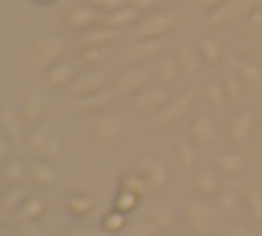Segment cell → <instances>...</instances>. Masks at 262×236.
Masks as SVG:
<instances>
[{
	"mask_svg": "<svg viewBox=\"0 0 262 236\" xmlns=\"http://www.w3.org/2000/svg\"><path fill=\"white\" fill-rule=\"evenodd\" d=\"M186 219H189V228H192L198 236H211V233H217V228H220V211H217V205H209L206 197L189 202L186 205Z\"/></svg>",
	"mask_w": 262,
	"mask_h": 236,
	"instance_id": "1",
	"label": "cell"
},
{
	"mask_svg": "<svg viewBox=\"0 0 262 236\" xmlns=\"http://www.w3.org/2000/svg\"><path fill=\"white\" fill-rule=\"evenodd\" d=\"M262 6V0H226L223 6H217L214 14H209L211 26H234V22L251 17Z\"/></svg>",
	"mask_w": 262,
	"mask_h": 236,
	"instance_id": "2",
	"label": "cell"
},
{
	"mask_svg": "<svg viewBox=\"0 0 262 236\" xmlns=\"http://www.w3.org/2000/svg\"><path fill=\"white\" fill-rule=\"evenodd\" d=\"M194 96H198V90L194 87H189V90H183L178 99H169L164 107H161L158 112H155L152 118H149V127L152 129H164V127H172V124L178 121V118L183 115V112L192 107V101H194Z\"/></svg>",
	"mask_w": 262,
	"mask_h": 236,
	"instance_id": "3",
	"label": "cell"
},
{
	"mask_svg": "<svg viewBox=\"0 0 262 236\" xmlns=\"http://www.w3.org/2000/svg\"><path fill=\"white\" fill-rule=\"evenodd\" d=\"M65 54V39L62 37H40L31 45V65L34 67H51Z\"/></svg>",
	"mask_w": 262,
	"mask_h": 236,
	"instance_id": "4",
	"label": "cell"
},
{
	"mask_svg": "<svg viewBox=\"0 0 262 236\" xmlns=\"http://www.w3.org/2000/svg\"><path fill=\"white\" fill-rule=\"evenodd\" d=\"M169 28H175V17L169 11H152V14H144L136 22V37L138 39H149V37H164Z\"/></svg>",
	"mask_w": 262,
	"mask_h": 236,
	"instance_id": "5",
	"label": "cell"
},
{
	"mask_svg": "<svg viewBox=\"0 0 262 236\" xmlns=\"http://www.w3.org/2000/svg\"><path fill=\"white\" fill-rule=\"evenodd\" d=\"M136 172H141L144 177H147L149 188H164L166 180H169V169H166V163L161 160V157H155V155H141L138 157Z\"/></svg>",
	"mask_w": 262,
	"mask_h": 236,
	"instance_id": "6",
	"label": "cell"
},
{
	"mask_svg": "<svg viewBox=\"0 0 262 236\" xmlns=\"http://www.w3.org/2000/svg\"><path fill=\"white\" fill-rule=\"evenodd\" d=\"M48 110H51V96L42 87H31L23 99V118L29 124H40V118H46Z\"/></svg>",
	"mask_w": 262,
	"mask_h": 236,
	"instance_id": "7",
	"label": "cell"
},
{
	"mask_svg": "<svg viewBox=\"0 0 262 236\" xmlns=\"http://www.w3.org/2000/svg\"><path fill=\"white\" fill-rule=\"evenodd\" d=\"M121 132H124V121H121L116 112L99 115L96 121H93V135H96V140H99V144H104V146L116 144Z\"/></svg>",
	"mask_w": 262,
	"mask_h": 236,
	"instance_id": "8",
	"label": "cell"
},
{
	"mask_svg": "<svg viewBox=\"0 0 262 236\" xmlns=\"http://www.w3.org/2000/svg\"><path fill=\"white\" fill-rule=\"evenodd\" d=\"M169 101L164 87H147V90H138L136 99H133V110L136 112H144V115H155L161 107Z\"/></svg>",
	"mask_w": 262,
	"mask_h": 236,
	"instance_id": "9",
	"label": "cell"
},
{
	"mask_svg": "<svg viewBox=\"0 0 262 236\" xmlns=\"http://www.w3.org/2000/svg\"><path fill=\"white\" fill-rule=\"evenodd\" d=\"M147 79H149L147 67H141V65L138 67H124V70L116 76L113 87H116V93H138V90H144Z\"/></svg>",
	"mask_w": 262,
	"mask_h": 236,
	"instance_id": "10",
	"label": "cell"
},
{
	"mask_svg": "<svg viewBox=\"0 0 262 236\" xmlns=\"http://www.w3.org/2000/svg\"><path fill=\"white\" fill-rule=\"evenodd\" d=\"M107 87V73L104 70H88L82 76H76L71 82V96L79 99V96H88V93H99V90Z\"/></svg>",
	"mask_w": 262,
	"mask_h": 236,
	"instance_id": "11",
	"label": "cell"
},
{
	"mask_svg": "<svg viewBox=\"0 0 262 236\" xmlns=\"http://www.w3.org/2000/svg\"><path fill=\"white\" fill-rule=\"evenodd\" d=\"M65 20H68L71 28H82V31H88V28H93V26H96V20H99V6L85 3V0H82V3L71 6L68 14H65Z\"/></svg>",
	"mask_w": 262,
	"mask_h": 236,
	"instance_id": "12",
	"label": "cell"
},
{
	"mask_svg": "<svg viewBox=\"0 0 262 236\" xmlns=\"http://www.w3.org/2000/svg\"><path fill=\"white\" fill-rule=\"evenodd\" d=\"M192 140L198 146H211L217 144V124L211 115H198L192 121Z\"/></svg>",
	"mask_w": 262,
	"mask_h": 236,
	"instance_id": "13",
	"label": "cell"
},
{
	"mask_svg": "<svg viewBox=\"0 0 262 236\" xmlns=\"http://www.w3.org/2000/svg\"><path fill=\"white\" fill-rule=\"evenodd\" d=\"M0 124H3V132L14 140V144H23V115L14 104L3 107V115H0Z\"/></svg>",
	"mask_w": 262,
	"mask_h": 236,
	"instance_id": "14",
	"label": "cell"
},
{
	"mask_svg": "<svg viewBox=\"0 0 262 236\" xmlns=\"http://www.w3.org/2000/svg\"><path fill=\"white\" fill-rule=\"evenodd\" d=\"M178 62H181V67H183V76L192 79V76H198V70L203 67V54H200V48H194V45H181V48H178Z\"/></svg>",
	"mask_w": 262,
	"mask_h": 236,
	"instance_id": "15",
	"label": "cell"
},
{
	"mask_svg": "<svg viewBox=\"0 0 262 236\" xmlns=\"http://www.w3.org/2000/svg\"><path fill=\"white\" fill-rule=\"evenodd\" d=\"M251 132H254V115L251 112H237L228 124V135L234 144H248Z\"/></svg>",
	"mask_w": 262,
	"mask_h": 236,
	"instance_id": "16",
	"label": "cell"
},
{
	"mask_svg": "<svg viewBox=\"0 0 262 236\" xmlns=\"http://www.w3.org/2000/svg\"><path fill=\"white\" fill-rule=\"evenodd\" d=\"M121 37V28H116V26H93V28H88V34L82 39H85V45H96V48H104V45H110V42H116V39Z\"/></svg>",
	"mask_w": 262,
	"mask_h": 236,
	"instance_id": "17",
	"label": "cell"
},
{
	"mask_svg": "<svg viewBox=\"0 0 262 236\" xmlns=\"http://www.w3.org/2000/svg\"><path fill=\"white\" fill-rule=\"evenodd\" d=\"M93 205H96V200H93V194H88V191H74V194L65 197V211L76 219L88 217V214L93 211Z\"/></svg>",
	"mask_w": 262,
	"mask_h": 236,
	"instance_id": "18",
	"label": "cell"
},
{
	"mask_svg": "<svg viewBox=\"0 0 262 236\" xmlns=\"http://www.w3.org/2000/svg\"><path fill=\"white\" fill-rule=\"evenodd\" d=\"M29 177L34 180L37 185H42V188L54 185V180H57L54 163H51V160H46V157H37V160H31V163H29Z\"/></svg>",
	"mask_w": 262,
	"mask_h": 236,
	"instance_id": "19",
	"label": "cell"
},
{
	"mask_svg": "<svg viewBox=\"0 0 262 236\" xmlns=\"http://www.w3.org/2000/svg\"><path fill=\"white\" fill-rule=\"evenodd\" d=\"M116 96V87H104L99 93H88V96H79L74 99V110L76 112H88V110H96V107H104L110 99Z\"/></svg>",
	"mask_w": 262,
	"mask_h": 236,
	"instance_id": "20",
	"label": "cell"
},
{
	"mask_svg": "<svg viewBox=\"0 0 262 236\" xmlns=\"http://www.w3.org/2000/svg\"><path fill=\"white\" fill-rule=\"evenodd\" d=\"M14 217H17V222H37V219L46 217V200H42V197H37V194H31L29 200L17 208V214H14Z\"/></svg>",
	"mask_w": 262,
	"mask_h": 236,
	"instance_id": "21",
	"label": "cell"
},
{
	"mask_svg": "<svg viewBox=\"0 0 262 236\" xmlns=\"http://www.w3.org/2000/svg\"><path fill=\"white\" fill-rule=\"evenodd\" d=\"M164 51V39L161 37H149V39H138L130 48V59H152Z\"/></svg>",
	"mask_w": 262,
	"mask_h": 236,
	"instance_id": "22",
	"label": "cell"
},
{
	"mask_svg": "<svg viewBox=\"0 0 262 236\" xmlns=\"http://www.w3.org/2000/svg\"><path fill=\"white\" fill-rule=\"evenodd\" d=\"M76 79V67L71 62H57V65L48 67V84L51 87H65Z\"/></svg>",
	"mask_w": 262,
	"mask_h": 236,
	"instance_id": "23",
	"label": "cell"
},
{
	"mask_svg": "<svg viewBox=\"0 0 262 236\" xmlns=\"http://www.w3.org/2000/svg\"><path fill=\"white\" fill-rule=\"evenodd\" d=\"M155 76H158V82H164V84H175V82H181V76H183V67H181V62H178V56L175 59H161L158 62V67H155Z\"/></svg>",
	"mask_w": 262,
	"mask_h": 236,
	"instance_id": "24",
	"label": "cell"
},
{
	"mask_svg": "<svg viewBox=\"0 0 262 236\" xmlns=\"http://www.w3.org/2000/svg\"><path fill=\"white\" fill-rule=\"evenodd\" d=\"M136 6L133 3H127V6H119V9H113L110 14H104V22L107 26H116V28H127V26H133V22H138L136 20Z\"/></svg>",
	"mask_w": 262,
	"mask_h": 236,
	"instance_id": "25",
	"label": "cell"
},
{
	"mask_svg": "<svg viewBox=\"0 0 262 236\" xmlns=\"http://www.w3.org/2000/svg\"><path fill=\"white\" fill-rule=\"evenodd\" d=\"M198 48H200V54H203L206 65H217V62L223 59V42L217 37H200Z\"/></svg>",
	"mask_w": 262,
	"mask_h": 236,
	"instance_id": "26",
	"label": "cell"
},
{
	"mask_svg": "<svg viewBox=\"0 0 262 236\" xmlns=\"http://www.w3.org/2000/svg\"><path fill=\"white\" fill-rule=\"evenodd\" d=\"M194 185H198V191L203 197H217L220 194V177H217L214 172H209V169H203V172H198V177H194Z\"/></svg>",
	"mask_w": 262,
	"mask_h": 236,
	"instance_id": "27",
	"label": "cell"
},
{
	"mask_svg": "<svg viewBox=\"0 0 262 236\" xmlns=\"http://www.w3.org/2000/svg\"><path fill=\"white\" fill-rule=\"evenodd\" d=\"M3 177L12 185H23V180L29 177V166L23 160H17V157H12V160L3 163Z\"/></svg>",
	"mask_w": 262,
	"mask_h": 236,
	"instance_id": "28",
	"label": "cell"
},
{
	"mask_svg": "<svg viewBox=\"0 0 262 236\" xmlns=\"http://www.w3.org/2000/svg\"><path fill=\"white\" fill-rule=\"evenodd\" d=\"M245 163L248 160H245L243 152H223V155L217 157V166H220L226 174H239L245 169Z\"/></svg>",
	"mask_w": 262,
	"mask_h": 236,
	"instance_id": "29",
	"label": "cell"
},
{
	"mask_svg": "<svg viewBox=\"0 0 262 236\" xmlns=\"http://www.w3.org/2000/svg\"><path fill=\"white\" fill-rule=\"evenodd\" d=\"M29 197L31 194L23 188V185H12V188L6 191V197H3V211H6V214H17V208L23 205Z\"/></svg>",
	"mask_w": 262,
	"mask_h": 236,
	"instance_id": "30",
	"label": "cell"
},
{
	"mask_svg": "<svg viewBox=\"0 0 262 236\" xmlns=\"http://www.w3.org/2000/svg\"><path fill=\"white\" fill-rule=\"evenodd\" d=\"M178 157H181V166L186 172H194V166H198V144L194 140H181L178 144Z\"/></svg>",
	"mask_w": 262,
	"mask_h": 236,
	"instance_id": "31",
	"label": "cell"
},
{
	"mask_svg": "<svg viewBox=\"0 0 262 236\" xmlns=\"http://www.w3.org/2000/svg\"><path fill=\"white\" fill-rule=\"evenodd\" d=\"M147 217L152 219L161 230H169L172 225H175V211H172V208H166V205H152L147 211Z\"/></svg>",
	"mask_w": 262,
	"mask_h": 236,
	"instance_id": "32",
	"label": "cell"
},
{
	"mask_svg": "<svg viewBox=\"0 0 262 236\" xmlns=\"http://www.w3.org/2000/svg\"><path fill=\"white\" fill-rule=\"evenodd\" d=\"M124 233H127V236H158L161 228H158V225H155L149 217H144V219H138L136 225H127Z\"/></svg>",
	"mask_w": 262,
	"mask_h": 236,
	"instance_id": "33",
	"label": "cell"
},
{
	"mask_svg": "<svg viewBox=\"0 0 262 236\" xmlns=\"http://www.w3.org/2000/svg\"><path fill=\"white\" fill-rule=\"evenodd\" d=\"M121 188H130V191H136V194H147V191H152L149 183H147V177H144L141 172L124 174V177H121Z\"/></svg>",
	"mask_w": 262,
	"mask_h": 236,
	"instance_id": "34",
	"label": "cell"
},
{
	"mask_svg": "<svg viewBox=\"0 0 262 236\" xmlns=\"http://www.w3.org/2000/svg\"><path fill=\"white\" fill-rule=\"evenodd\" d=\"M138 200H141V194H136V191H130V188H121L119 197H116V202H113V208L130 214V211H136V208H138Z\"/></svg>",
	"mask_w": 262,
	"mask_h": 236,
	"instance_id": "35",
	"label": "cell"
},
{
	"mask_svg": "<svg viewBox=\"0 0 262 236\" xmlns=\"http://www.w3.org/2000/svg\"><path fill=\"white\" fill-rule=\"evenodd\" d=\"M102 228L107 230V233H119V230H124L127 228V214L119 211V208H113V211L102 219Z\"/></svg>",
	"mask_w": 262,
	"mask_h": 236,
	"instance_id": "36",
	"label": "cell"
},
{
	"mask_svg": "<svg viewBox=\"0 0 262 236\" xmlns=\"http://www.w3.org/2000/svg\"><path fill=\"white\" fill-rule=\"evenodd\" d=\"M51 135H54V132H51V124H48V121L40 124V127L34 129V135L29 138V149H31V152H40L42 146L48 144V138H51Z\"/></svg>",
	"mask_w": 262,
	"mask_h": 236,
	"instance_id": "37",
	"label": "cell"
},
{
	"mask_svg": "<svg viewBox=\"0 0 262 236\" xmlns=\"http://www.w3.org/2000/svg\"><path fill=\"white\" fill-rule=\"evenodd\" d=\"M237 194L234 191H220L217 194V211H220V217H231L234 211H237Z\"/></svg>",
	"mask_w": 262,
	"mask_h": 236,
	"instance_id": "38",
	"label": "cell"
},
{
	"mask_svg": "<svg viewBox=\"0 0 262 236\" xmlns=\"http://www.w3.org/2000/svg\"><path fill=\"white\" fill-rule=\"evenodd\" d=\"M206 96H209V101L214 107H226V101H228V93H226V84L223 82H209L206 84Z\"/></svg>",
	"mask_w": 262,
	"mask_h": 236,
	"instance_id": "39",
	"label": "cell"
},
{
	"mask_svg": "<svg viewBox=\"0 0 262 236\" xmlns=\"http://www.w3.org/2000/svg\"><path fill=\"white\" fill-rule=\"evenodd\" d=\"M37 155L40 157H46V160H59V157H62V140L57 138V135H51V138H48V144L42 146L40 152H37Z\"/></svg>",
	"mask_w": 262,
	"mask_h": 236,
	"instance_id": "40",
	"label": "cell"
},
{
	"mask_svg": "<svg viewBox=\"0 0 262 236\" xmlns=\"http://www.w3.org/2000/svg\"><path fill=\"white\" fill-rule=\"evenodd\" d=\"M223 84H226L228 101H231V104H239V101H243V84H239V79L231 73V76H226V79H223Z\"/></svg>",
	"mask_w": 262,
	"mask_h": 236,
	"instance_id": "41",
	"label": "cell"
},
{
	"mask_svg": "<svg viewBox=\"0 0 262 236\" xmlns=\"http://www.w3.org/2000/svg\"><path fill=\"white\" fill-rule=\"evenodd\" d=\"M248 205H251V214L256 217V222L262 225V188L259 185L248 188Z\"/></svg>",
	"mask_w": 262,
	"mask_h": 236,
	"instance_id": "42",
	"label": "cell"
},
{
	"mask_svg": "<svg viewBox=\"0 0 262 236\" xmlns=\"http://www.w3.org/2000/svg\"><path fill=\"white\" fill-rule=\"evenodd\" d=\"M214 236H256L254 230L243 228V225H234V222H223L220 228H217Z\"/></svg>",
	"mask_w": 262,
	"mask_h": 236,
	"instance_id": "43",
	"label": "cell"
},
{
	"mask_svg": "<svg viewBox=\"0 0 262 236\" xmlns=\"http://www.w3.org/2000/svg\"><path fill=\"white\" fill-rule=\"evenodd\" d=\"M12 146H14V140L3 132V135H0V160H3V163L12 160Z\"/></svg>",
	"mask_w": 262,
	"mask_h": 236,
	"instance_id": "44",
	"label": "cell"
},
{
	"mask_svg": "<svg viewBox=\"0 0 262 236\" xmlns=\"http://www.w3.org/2000/svg\"><path fill=\"white\" fill-rule=\"evenodd\" d=\"M102 56H104V51L96 48V45H85V51H82V59H88V62H99Z\"/></svg>",
	"mask_w": 262,
	"mask_h": 236,
	"instance_id": "45",
	"label": "cell"
},
{
	"mask_svg": "<svg viewBox=\"0 0 262 236\" xmlns=\"http://www.w3.org/2000/svg\"><path fill=\"white\" fill-rule=\"evenodd\" d=\"M243 76L248 79V82H259L262 73H259V67H256V65H243Z\"/></svg>",
	"mask_w": 262,
	"mask_h": 236,
	"instance_id": "46",
	"label": "cell"
},
{
	"mask_svg": "<svg viewBox=\"0 0 262 236\" xmlns=\"http://www.w3.org/2000/svg\"><path fill=\"white\" fill-rule=\"evenodd\" d=\"M189 3H192V6H198V9H211V11H214L217 6H223L226 0H189Z\"/></svg>",
	"mask_w": 262,
	"mask_h": 236,
	"instance_id": "47",
	"label": "cell"
},
{
	"mask_svg": "<svg viewBox=\"0 0 262 236\" xmlns=\"http://www.w3.org/2000/svg\"><path fill=\"white\" fill-rule=\"evenodd\" d=\"M130 3L136 6L138 11H141V9H152V6H155V0H130Z\"/></svg>",
	"mask_w": 262,
	"mask_h": 236,
	"instance_id": "48",
	"label": "cell"
},
{
	"mask_svg": "<svg viewBox=\"0 0 262 236\" xmlns=\"http://www.w3.org/2000/svg\"><path fill=\"white\" fill-rule=\"evenodd\" d=\"M65 236H91V230H85V228H74V230H68Z\"/></svg>",
	"mask_w": 262,
	"mask_h": 236,
	"instance_id": "49",
	"label": "cell"
},
{
	"mask_svg": "<svg viewBox=\"0 0 262 236\" xmlns=\"http://www.w3.org/2000/svg\"><path fill=\"white\" fill-rule=\"evenodd\" d=\"M85 3H93V6H99V9H104V3H107V0H85Z\"/></svg>",
	"mask_w": 262,
	"mask_h": 236,
	"instance_id": "50",
	"label": "cell"
},
{
	"mask_svg": "<svg viewBox=\"0 0 262 236\" xmlns=\"http://www.w3.org/2000/svg\"><path fill=\"white\" fill-rule=\"evenodd\" d=\"M91 236H110V233H107V230H104V228H102V230H93V233H91Z\"/></svg>",
	"mask_w": 262,
	"mask_h": 236,
	"instance_id": "51",
	"label": "cell"
},
{
	"mask_svg": "<svg viewBox=\"0 0 262 236\" xmlns=\"http://www.w3.org/2000/svg\"><path fill=\"white\" fill-rule=\"evenodd\" d=\"M34 3H42V6H51V3H57V0H34Z\"/></svg>",
	"mask_w": 262,
	"mask_h": 236,
	"instance_id": "52",
	"label": "cell"
},
{
	"mask_svg": "<svg viewBox=\"0 0 262 236\" xmlns=\"http://www.w3.org/2000/svg\"><path fill=\"white\" fill-rule=\"evenodd\" d=\"M158 236H175V233H172V230H161Z\"/></svg>",
	"mask_w": 262,
	"mask_h": 236,
	"instance_id": "53",
	"label": "cell"
},
{
	"mask_svg": "<svg viewBox=\"0 0 262 236\" xmlns=\"http://www.w3.org/2000/svg\"><path fill=\"white\" fill-rule=\"evenodd\" d=\"M0 236H12V233H9V230H3V233H0Z\"/></svg>",
	"mask_w": 262,
	"mask_h": 236,
	"instance_id": "54",
	"label": "cell"
}]
</instances>
